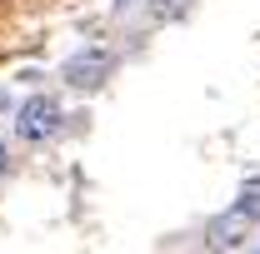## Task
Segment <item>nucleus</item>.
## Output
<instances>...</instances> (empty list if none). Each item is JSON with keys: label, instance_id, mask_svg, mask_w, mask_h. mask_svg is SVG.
<instances>
[{"label": "nucleus", "instance_id": "obj_1", "mask_svg": "<svg viewBox=\"0 0 260 254\" xmlns=\"http://www.w3.org/2000/svg\"><path fill=\"white\" fill-rule=\"evenodd\" d=\"M60 120H65V110L55 95H30L20 105V115H15V135L25 145H45V140L60 135Z\"/></svg>", "mask_w": 260, "mask_h": 254}, {"label": "nucleus", "instance_id": "obj_2", "mask_svg": "<svg viewBox=\"0 0 260 254\" xmlns=\"http://www.w3.org/2000/svg\"><path fill=\"white\" fill-rule=\"evenodd\" d=\"M110 65H115V60H110V50H100V45H90V50H75V55L65 60V85L90 95V90H100V85H105Z\"/></svg>", "mask_w": 260, "mask_h": 254}, {"label": "nucleus", "instance_id": "obj_3", "mask_svg": "<svg viewBox=\"0 0 260 254\" xmlns=\"http://www.w3.org/2000/svg\"><path fill=\"white\" fill-rule=\"evenodd\" d=\"M245 234H250V220L240 209H230V215H220V220L210 224V249H240Z\"/></svg>", "mask_w": 260, "mask_h": 254}, {"label": "nucleus", "instance_id": "obj_4", "mask_svg": "<svg viewBox=\"0 0 260 254\" xmlns=\"http://www.w3.org/2000/svg\"><path fill=\"white\" fill-rule=\"evenodd\" d=\"M235 209H240L250 224H260V180H250V185L240 190V204H235Z\"/></svg>", "mask_w": 260, "mask_h": 254}, {"label": "nucleus", "instance_id": "obj_5", "mask_svg": "<svg viewBox=\"0 0 260 254\" xmlns=\"http://www.w3.org/2000/svg\"><path fill=\"white\" fill-rule=\"evenodd\" d=\"M5 159H10V155H5V145H0V175H5Z\"/></svg>", "mask_w": 260, "mask_h": 254}]
</instances>
